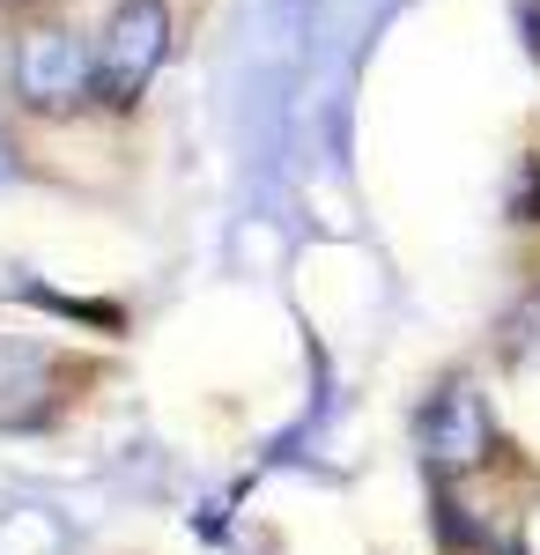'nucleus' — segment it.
Here are the masks:
<instances>
[{"instance_id": "f257e3e1", "label": "nucleus", "mask_w": 540, "mask_h": 555, "mask_svg": "<svg viewBox=\"0 0 540 555\" xmlns=\"http://www.w3.org/2000/svg\"><path fill=\"white\" fill-rule=\"evenodd\" d=\"M8 96L30 119H75L97 104V52L67 15H30L8 44Z\"/></svg>"}, {"instance_id": "f03ea898", "label": "nucleus", "mask_w": 540, "mask_h": 555, "mask_svg": "<svg viewBox=\"0 0 540 555\" xmlns=\"http://www.w3.org/2000/svg\"><path fill=\"white\" fill-rule=\"evenodd\" d=\"M89 52H97V104L133 112L170 60V0H112Z\"/></svg>"}, {"instance_id": "7ed1b4c3", "label": "nucleus", "mask_w": 540, "mask_h": 555, "mask_svg": "<svg viewBox=\"0 0 540 555\" xmlns=\"http://www.w3.org/2000/svg\"><path fill=\"white\" fill-rule=\"evenodd\" d=\"M422 452H429V474L474 467V460L489 452V408H481V392L466 378L445 385V392L429 400V415H422Z\"/></svg>"}, {"instance_id": "20e7f679", "label": "nucleus", "mask_w": 540, "mask_h": 555, "mask_svg": "<svg viewBox=\"0 0 540 555\" xmlns=\"http://www.w3.org/2000/svg\"><path fill=\"white\" fill-rule=\"evenodd\" d=\"M511 348H518V356H540V297L518 304V319H511Z\"/></svg>"}, {"instance_id": "39448f33", "label": "nucleus", "mask_w": 540, "mask_h": 555, "mask_svg": "<svg viewBox=\"0 0 540 555\" xmlns=\"http://www.w3.org/2000/svg\"><path fill=\"white\" fill-rule=\"evenodd\" d=\"M0 178H8V133H0Z\"/></svg>"}]
</instances>
